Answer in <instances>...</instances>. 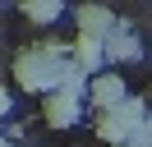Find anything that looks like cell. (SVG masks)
<instances>
[{
  "label": "cell",
  "mask_w": 152,
  "mask_h": 147,
  "mask_svg": "<svg viewBox=\"0 0 152 147\" xmlns=\"http://www.w3.org/2000/svg\"><path fill=\"white\" fill-rule=\"evenodd\" d=\"M97 138H102L106 147H129V124H124L120 115H97Z\"/></svg>",
  "instance_id": "obj_8"
},
{
  "label": "cell",
  "mask_w": 152,
  "mask_h": 147,
  "mask_svg": "<svg viewBox=\"0 0 152 147\" xmlns=\"http://www.w3.org/2000/svg\"><path fill=\"white\" fill-rule=\"evenodd\" d=\"M102 51H106V64H138L143 60V41H138V32H134L129 23H115V32L102 41Z\"/></svg>",
  "instance_id": "obj_4"
},
{
  "label": "cell",
  "mask_w": 152,
  "mask_h": 147,
  "mask_svg": "<svg viewBox=\"0 0 152 147\" xmlns=\"http://www.w3.org/2000/svg\"><path fill=\"white\" fill-rule=\"evenodd\" d=\"M23 18H28V23H37V28H56L60 18H65V5H60V0H23Z\"/></svg>",
  "instance_id": "obj_7"
},
{
  "label": "cell",
  "mask_w": 152,
  "mask_h": 147,
  "mask_svg": "<svg viewBox=\"0 0 152 147\" xmlns=\"http://www.w3.org/2000/svg\"><path fill=\"white\" fill-rule=\"evenodd\" d=\"M83 110H88V101L60 97V92H46V101H42V119L51 129H78L83 124Z\"/></svg>",
  "instance_id": "obj_5"
},
{
  "label": "cell",
  "mask_w": 152,
  "mask_h": 147,
  "mask_svg": "<svg viewBox=\"0 0 152 147\" xmlns=\"http://www.w3.org/2000/svg\"><path fill=\"white\" fill-rule=\"evenodd\" d=\"M65 64H69V46L65 41H37V46H28V51L14 55L10 69H14V83H19L23 92L46 97V92H56Z\"/></svg>",
  "instance_id": "obj_1"
},
{
  "label": "cell",
  "mask_w": 152,
  "mask_h": 147,
  "mask_svg": "<svg viewBox=\"0 0 152 147\" xmlns=\"http://www.w3.org/2000/svg\"><path fill=\"white\" fill-rule=\"evenodd\" d=\"M14 110H19V101H14V92L5 87V83H0V124H5V119H14Z\"/></svg>",
  "instance_id": "obj_10"
},
{
  "label": "cell",
  "mask_w": 152,
  "mask_h": 147,
  "mask_svg": "<svg viewBox=\"0 0 152 147\" xmlns=\"http://www.w3.org/2000/svg\"><path fill=\"white\" fill-rule=\"evenodd\" d=\"M124 97H129V87H124L120 69H106V74H97V78H88V106H97L102 115L120 110Z\"/></svg>",
  "instance_id": "obj_2"
},
{
  "label": "cell",
  "mask_w": 152,
  "mask_h": 147,
  "mask_svg": "<svg viewBox=\"0 0 152 147\" xmlns=\"http://www.w3.org/2000/svg\"><path fill=\"white\" fill-rule=\"evenodd\" d=\"M115 115H120L124 124H129V133H134L143 119H152V110H148V101H143V97H134V92H129V97L120 101V110H115Z\"/></svg>",
  "instance_id": "obj_9"
},
{
  "label": "cell",
  "mask_w": 152,
  "mask_h": 147,
  "mask_svg": "<svg viewBox=\"0 0 152 147\" xmlns=\"http://www.w3.org/2000/svg\"><path fill=\"white\" fill-rule=\"evenodd\" d=\"M0 147H14V138H10V133H5V129H0Z\"/></svg>",
  "instance_id": "obj_11"
},
{
  "label": "cell",
  "mask_w": 152,
  "mask_h": 147,
  "mask_svg": "<svg viewBox=\"0 0 152 147\" xmlns=\"http://www.w3.org/2000/svg\"><path fill=\"white\" fill-rule=\"evenodd\" d=\"M74 23H78V37H88V41H106V37L115 32V9L111 5H78L74 9Z\"/></svg>",
  "instance_id": "obj_3"
},
{
  "label": "cell",
  "mask_w": 152,
  "mask_h": 147,
  "mask_svg": "<svg viewBox=\"0 0 152 147\" xmlns=\"http://www.w3.org/2000/svg\"><path fill=\"white\" fill-rule=\"evenodd\" d=\"M69 60H74V69L83 74V78H97V74H106V51H102V41L74 37V46H69Z\"/></svg>",
  "instance_id": "obj_6"
}]
</instances>
